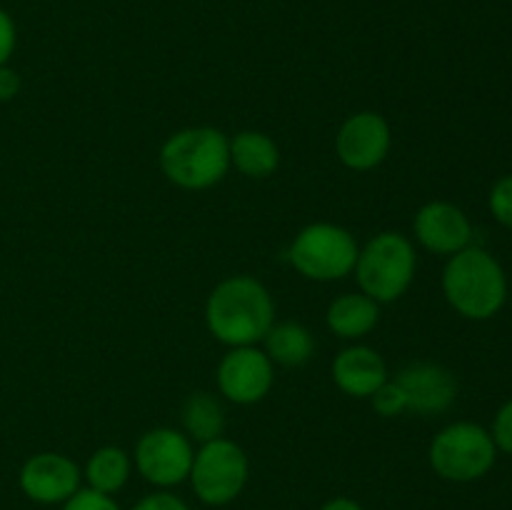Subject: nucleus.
Returning <instances> with one entry per match:
<instances>
[{
	"instance_id": "f257e3e1",
	"label": "nucleus",
	"mask_w": 512,
	"mask_h": 510,
	"mask_svg": "<svg viewBox=\"0 0 512 510\" xmlns=\"http://www.w3.org/2000/svg\"><path fill=\"white\" fill-rule=\"evenodd\" d=\"M205 323L210 335L228 348L258 345L275 323V300L253 275H233L210 290Z\"/></svg>"
},
{
	"instance_id": "f03ea898",
	"label": "nucleus",
	"mask_w": 512,
	"mask_h": 510,
	"mask_svg": "<svg viewBox=\"0 0 512 510\" xmlns=\"http://www.w3.org/2000/svg\"><path fill=\"white\" fill-rule=\"evenodd\" d=\"M443 293L450 308L463 318L490 320L508 300V278L488 250L468 245L450 255L443 270Z\"/></svg>"
},
{
	"instance_id": "7ed1b4c3",
	"label": "nucleus",
	"mask_w": 512,
	"mask_h": 510,
	"mask_svg": "<svg viewBox=\"0 0 512 510\" xmlns=\"http://www.w3.org/2000/svg\"><path fill=\"white\" fill-rule=\"evenodd\" d=\"M160 168L183 190H208L230 170V138L210 125L183 128L160 148Z\"/></svg>"
},
{
	"instance_id": "20e7f679",
	"label": "nucleus",
	"mask_w": 512,
	"mask_h": 510,
	"mask_svg": "<svg viewBox=\"0 0 512 510\" xmlns=\"http://www.w3.org/2000/svg\"><path fill=\"white\" fill-rule=\"evenodd\" d=\"M418 270V255L408 235L383 230L360 248L355 263L360 293L373 298L375 303H395L408 293Z\"/></svg>"
},
{
	"instance_id": "39448f33",
	"label": "nucleus",
	"mask_w": 512,
	"mask_h": 510,
	"mask_svg": "<svg viewBox=\"0 0 512 510\" xmlns=\"http://www.w3.org/2000/svg\"><path fill=\"white\" fill-rule=\"evenodd\" d=\"M360 245L350 230L335 223H310L290 243L288 260L303 278L343 280L358 263Z\"/></svg>"
},
{
	"instance_id": "423d86ee",
	"label": "nucleus",
	"mask_w": 512,
	"mask_h": 510,
	"mask_svg": "<svg viewBox=\"0 0 512 510\" xmlns=\"http://www.w3.org/2000/svg\"><path fill=\"white\" fill-rule=\"evenodd\" d=\"M498 458L493 435L478 423H450L433 438L428 450L430 468L450 483H473L490 473Z\"/></svg>"
},
{
	"instance_id": "0eeeda50",
	"label": "nucleus",
	"mask_w": 512,
	"mask_h": 510,
	"mask_svg": "<svg viewBox=\"0 0 512 510\" xmlns=\"http://www.w3.org/2000/svg\"><path fill=\"white\" fill-rule=\"evenodd\" d=\"M250 478V460L245 450L230 438H215L195 450L190 468V488L195 498L210 508L230 505L245 490Z\"/></svg>"
},
{
	"instance_id": "6e6552de",
	"label": "nucleus",
	"mask_w": 512,
	"mask_h": 510,
	"mask_svg": "<svg viewBox=\"0 0 512 510\" xmlns=\"http://www.w3.org/2000/svg\"><path fill=\"white\" fill-rule=\"evenodd\" d=\"M193 440L175 428H153L143 433L133 450V468L155 490H170L185 483L193 468Z\"/></svg>"
},
{
	"instance_id": "1a4fd4ad",
	"label": "nucleus",
	"mask_w": 512,
	"mask_h": 510,
	"mask_svg": "<svg viewBox=\"0 0 512 510\" xmlns=\"http://www.w3.org/2000/svg\"><path fill=\"white\" fill-rule=\"evenodd\" d=\"M218 390L235 405H255L273 390L275 363L258 345L230 348L218 363Z\"/></svg>"
},
{
	"instance_id": "9d476101",
	"label": "nucleus",
	"mask_w": 512,
	"mask_h": 510,
	"mask_svg": "<svg viewBox=\"0 0 512 510\" xmlns=\"http://www.w3.org/2000/svg\"><path fill=\"white\" fill-rule=\"evenodd\" d=\"M393 148V130L380 113L363 110L340 125L335 135V155L345 168L368 173L385 163Z\"/></svg>"
},
{
	"instance_id": "9b49d317",
	"label": "nucleus",
	"mask_w": 512,
	"mask_h": 510,
	"mask_svg": "<svg viewBox=\"0 0 512 510\" xmlns=\"http://www.w3.org/2000/svg\"><path fill=\"white\" fill-rule=\"evenodd\" d=\"M18 485L33 503L63 505L70 495L83 488V470L68 455L45 450L25 460L18 473Z\"/></svg>"
},
{
	"instance_id": "f8f14e48",
	"label": "nucleus",
	"mask_w": 512,
	"mask_h": 510,
	"mask_svg": "<svg viewBox=\"0 0 512 510\" xmlns=\"http://www.w3.org/2000/svg\"><path fill=\"white\" fill-rule=\"evenodd\" d=\"M413 233L415 240L425 250H430V253L455 255L470 245L473 225H470L468 215L458 205L445 203V200H433V203H425L415 213Z\"/></svg>"
},
{
	"instance_id": "ddd939ff",
	"label": "nucleus",
	"mask_w": 512,
	"mask_h": 510,
	"mask_svg": "<svg viewBox=\"0 0 512 510\" xmlns=\"http://www.w3.org/2000/svg\"><path fill=\"white\" fill-rule=\"evenodd\" d=\"M408 400V413L438 415L445 413L458 398V380L438 363H410L395 375Z\"/></svg>"
},
{
	"instance_id": "4468645a",
	"label": "nucleus",
	"mask_w": 512,
	"mask_h": 510,
	"mask_svg": "<svg viewBox=\"0 0 512 510\" xmlns=\"http://www.w3.org/2000/svg\"><path fill=\"white\" fill-rule=\"evenodd\" d=\"M333 383L350 398H370L388 380V365L378 350L368 345H350L333 360Z\"/></svg>"
},
{
	"instance_id": "2eb2a0df",
	"label": "nucleus",
	"mask_w": 512,
	"mask_h": 510,
	"mask_svg": "<svg viewBox=\"0 0 512 510\" xmlns=\"http://www.w3.org/2000/svg\"><path fill=\"white\" fill-rule=\"evenodd\" d=\"M380 320V305L365 293H343L325 310L330 333L343 340H360L375 330Z\"/></svg>"
},
{
	"instance_id": "dca6fc26",
	"label": "nucleus",
	"mask_w": 512,
	"mask_h": 510,
	"mask_svg": "<svg viewBox=\"0 0 512 510\" xmlns=\"http://www.w3.org/2000/svg\"><path fill=\"white\" fill-rule=\"evenodd\" d=\"M230 165L245 178L265 180L278 170L280 148L268 133L260 130H240L230 138Z\"/></svg>"
},
{
	"instance_id": "f3484780",
	"label": "nucleus",
	"mask_w": 512,
	"mask_h": 510,
	"mask_svg": "<svg viewBox=\"0 0 512 510\" xmlns=\"http://www.w3.org/2000/svg\"><path fill=\"white\" fill-rule=\"evenodd\" d=\"M133 475V455L118 445H103L88 458L83 468V480L98 493L115 495L128 485Z\"/></svg>"
},
{
	"instance_id": "a211bd4d",
	"label": "nucleus",
	"mask_w": 512,
	"mask_h": 510,
	"mask_svg": "<svg viewBox=\"0 0 512 510\" xmlns=\"http://www.w3.org/2000/svg\"><path fill=\"white\" fill-rule=\"evenodd\" d=\"M265 355L273 363L285 365V368H298L305 365L315 353V338L303 323L295 320H283L273 323V328L265 333Z\"/></svg>"
},
{
	"instance_id": "6ab92c4d",
	"label": "nucleus",
	"mask_w": 512,
	"mask_h": 510,
	"mask_svg": "<svg viewBox=\"0 0 512 510\" xmlns=\"http://www.w3.org/2000/svg\"><path fill=\"white\" fill-rule=\"evenodd\" d=\"M180 420H183L185 435L200 445L220 438L225 430L223 405L210 393L188 395V400L183 403V410H180Z\"/></svg>"
},
{
	"instance_id": "aec40b11",
	"label": "nucleus",
	"mask_w": 512,
	"mask_h": 510,
	"mask_svg": "<svg viewBox=\"0 0 512 510\" xmlns=\"http://www.w3.org/2000/svg\"><path fill=\"white\" fill-rule=\"evenodd\" d=\"M370 403H373L375 413L383 415V418H398V415L408 413V400H405L403 388L390 378L370 395Z\"/></svg>"
},
{
	"instance_id": "412c9836",
	"label": "nucleus",
	"mask_w": 512,
	"mask_h": 510,
	"mask_svg": "<svg viewBox=\"0 0 512 510\" xmlns=\"http://www.w3.org/2000/svg\"><path fill=\"white\" fill-rule=\"evenodd\" d=\"M488 205L498 223H503L505 228H512V175H505V178H500L493 185Z\"/></svg>"
},
{
	"instance_id": "4be33fe9",
	"label": "nucleus",
	"mask_w": 512,
	"mask_h": 510,
	"mask_svg": "<svg viewBox=\"0 0 512 510\" xmlns=\"http://www.w3.org/2000/svg\"><path fill=\"white\" fill-rule=\"evenodd\" d=\"M60 510H120V505L115 503L113 495L98 493V490L85 485V488H80L78 493L70 495Z\"/></svg>"
},
{
	"instance_id": "5701e85b",
	"label": "nucleus",
	"mask_w": 512,
	"mask_h": 510,
	"mask_svg": "<svg viewBox=\"0 0 512 510\" xmlns=\"http://www.w3.org/2000/svg\"><path fill=\"white\" fill-rule=\"evenodd\" d=\"M130 510H193V508H190L180 495L170 493V490H153V493L143 495V498H140Z\"/></svg>"
},
{
	"instance_id": "b1692460",
	"label": "nucleus",
	"mask_w": 512,
	"mask_h": 510,
	"mask_svg": "<svg viewBox=\"0 0 512 510\" xmlns=\"http://www.w3.org/2000/svg\"><path fill=\"white\" fill-rule=\"evenodd\" d=\"M490 435H493L495 448L512 455V400H508V403L498 410Z\"/></svg>"
},
{
	"instance_id": "393cba45",
	"label": "nucleus",
	"mask_w": 512,
	"mask_h": 510,
	"mask_svg": "<svg viewBox=\"0 0 512 510\" xmlns=\"http://www.w3.org/2000/svg\"><path fill=\"white\" fill-rule=\"evenodd\" d=\"M15 43H18V33H15V23L3 8H0V65H8L13 58Z\"/></svg>"
},
{
	"instance_id": "a878e982",
	"label": "nucleus",
	"mask_w": 512,
	"mask_h": 510,
	"mask_svg": "<svg viewBox=\"0 0 512 510\" xmlns=\"http://www.w3.org/2000/svg\"><path fill=\"white\" fill-rule=\"evenodd\" d=\"M20 93V75L10 65H0V103H10Z\"/></svg>"
},
{
	"instance_id": "bb28decb",
	"label": "nucleus",
	"mask_w": 512,
	"mask_h": 510,
	"mask_svg": "<svg viewBox=\"0 0 512 510\" xmlns=\"http://www.w3.org/2000/svg\"><path fill=\"white\" fill-rule=\"evenodd\" d=\"M320 510H365L358 500L348 498V495H338V498H330L320 505Z\"/></svg>"
}]
</instances>
